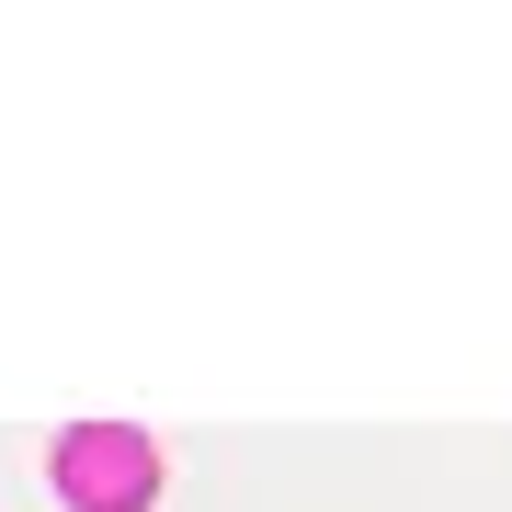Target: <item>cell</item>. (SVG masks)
Segmentation results:
<instances>
[{"instance_id": "6da1fadb", "label": "cell", "mask_w": 512, "mask_h": 512, "mask_svg": "<svg viewBox=\"0 0 512 512\" xmlns=\"http://www.w3.org/2000/svg\"><path fill=\"white\" fill-rule=\"evenodd\" d=\"M57 490H69L80 512H137L148 490H160V444L126 433V421H92V433L57 444Z\"/></svg>"}]
</instances>
